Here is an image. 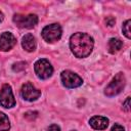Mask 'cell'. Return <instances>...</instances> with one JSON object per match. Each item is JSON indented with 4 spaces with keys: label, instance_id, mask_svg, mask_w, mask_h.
I'll return each mask as SVG.
<instances>
[{
    "label": "cell",
    "instance_id": "obj_13",
    "mask_svg": "<svg viewBox=\"0 0 131 131\" xmlns=\"http://www.w3.org/2000/svg\"><path fill=\"white\" fill-rule=\"evenodd\" d=\"M10 128V123L7 116L0 112V131H8Z\"/></svg>",
    "mask_w": 131,
    "mask_h": 131
},
{
    "label": "cell",
    "instance_id": "obj_12",
    "mask_svg": "<svg viewBox=\"0 0 131 131\" xmlns=\"http://www.w3.org/2000/svg\"><path fill=\"white\" fill-rule=\"evenodd\" d=\"M107 46H108V51H110L111 53H116V52L120 51V49L122 48L123 42H122L120 39L112 38V39H110Z\"/></svg>",
    "mask_w": 131,
    "mask_h": 131
},
{
    "label": "cell",
    "instance_id": "obj_6",
    "mask_svg": "<svg viewBox=\"0 0 131 131\" xmlns=\"http://www.w3.org/2000/svg\"><path fill=\"white\" fill-rule=\"evenodd\" d=\"M0 104L7 108L15 105V99L13 97L11 87L8 84H4L0 89Z\"/></svg>",
    "mask_w": 131,
    "mask_h": 131
},
{
    "label": "cell",
    "instance_id": "obj_14",
    "mask_svg": "<svg viewBox=\"0 0 131 131\" xmlns=\"http://www.w3.org/2000/svg\"><path fill=\"white\" fill-rule=\"evenodd\" d=\"M26 69H27V62H25V61H18V62H15L12 66L13 72H16V73L21 72V71H24Z\"/></svg>",
    "mask_w": 131,
    "mask_h": 131
},
{
    "label": "cell",
    "instance_id": "obj_22",
    "mask_svg": "<svg viewBox=\"0 0 131 131\" xmlns=\"http://www.w3.org/2000/svg\"><path fill=\"white\" fill-rule=\"evenodd\" d=\"M73 131H74V130H73Z\"/></svg>",
    "mask_w": 131,
    "mask_h": 131
},
{
    "label": "cell",
    "instance_id": "obj_9",
    "mask_svg": "<svg viewBox=\"0 0 131 131\" xmlns=\"http://www.w3.org/2000/svg\"><path fill=\"white\" fill-rule=\"evenodd\" d=\"M16 43L14 36L9 32H4L0 37V50L8 51L10 50Z\"/></svg>",
    "mask_w": 131,
    "mask_h": 131
},
{
    "label": "cell",
    "instance_id": "obj_16",
    "mask_svg": "<svg viewBox=\"0 0 131 131\" xmlns=\"http://www.w3.org/2000/svg\"><path fill=\"white\" fill-rule=\"evenodd\" d=\"M38 116V113L37 112H28V113H26V115H25V117L28 119V120H34L36 117Z\"/></svg>",
    "mask_w": 131,
    "mask_h": 131
},
{
    "label": "cell",
    "instance_id": "obj_15",
    "mask_svg": "<svg viewBox=\"0 0 131 131\" xmlns=\"http://www.w3.org/2000/svg\"><path fill=\"white\" fill-rule=\"evenodd\" d=\"M130 24H131V20H130V19H128V20H126V21L124 23V25H123V33H124V35H125L128 39H130V38H131Z\"/></svg>",
    "mask_w": 131,
    "mask_h": 131
},
{
    "label": "cell",
    "instance_id": "obj_7",
    "mask_svg": "<svg viewBox=\"0 0 131 131\" xmlns=\"http://www.w3.org/2000/svg\"><path fill=\"white\" fill-rule=\"evenodd\" d=\"M60 77H61L62 84L68 88H76L82 85L83 83V80L77 74L71 71H63Z\"/></svg>",
    "mask_w": 131,
    "mask_h": 131
},
{
    "label": "cell",
    "instance_id": "obj_19",
    "mask_svg": "<svg viewBox=\"0 0 131 131\" xmlns=\"http://www.w3.org/2000/svg\"><path fill=\"white\" fill-rule=\"evenodd\" d=\"M111 131H125V130H124V128H123L121 125L116 124V125H114V126H113V128H112V130H111Z\"/></svg>",
    "mask_w": 131,
    "mask_h": 131
},
{
    "label": "cell",
    "instance_id": "obj_21",
    "mask_svg": "<svg viewBox=\"0 0 131 131\" xmlns=\"http://www.w3.org/2000/svg\"><path fill=\"white\" fill-rule=\"evenodd\" d=\"M3 17H4V16H3V13H2L1 11H0V23H1L2 20H3Z\"/></svg>",
    "mask_w": 131,
    "mask_h": 131
},
{
    "label": "cell",
    "instance_id": "obj_17",
    "mask_svg": "<svg viewBox=\"0 0 131 131\" xmlns=\"http://www.w3.org/2000/svg\"><path fill=\"white\" fill-rule=\"evenodd\" d=\"M115 21H116V19L113 16H106V18H105V24L108 27H113L115 25Z\"/></svg>",
    "mask_w": 131,
    "mask_h": 131
},
{
    "label": "cell",
    "instance_id": "obj_4",
    "mask_svg": "<svg viewBox=\"0 0 131 131\" xmlns=\"http://www.w3.org/2000/svg\"><path fill=\"white\" fill-rule=\"evenodd\" d=\"M35 73L36 75L40 78V79H47L49 78L52 73H53V68L52 66L50 64V62L45 59V58H42V59H39L36 61L35 63Z\"/></svg>",
    "mask_w": 131,
    "mask_h": 131
},
{
    "label": "cell",
    "instance_id": "obj_11",
    "mask_svg": "<svg viewBox=\"0 0 131 131\" xmlns=\"http://www.w3.org/2000/svg\"><path fill=\"white\" fill-rule=\"evenodd\" d=\"M21 45H23L24 49H26L27 51H29V52L34 51L35 48H36V40H35V37L32 34H30V33L29 34H26L23 37Z\"/></svg>",
    "mask_w": 131,
    "mask_h": 131
},
{
    "label": "cell",
    "instance_id": "obj_3",
    "mask_svg": "<svg viewBox=\"0 0 131 131\" xmlns=\"http://www.w3.org/2000/svg\"><path fill=\"white\" fill-rule=\"evenodd\" d=\"M42 37L46 42H55L61 37V28L58 24H52L46 26L42 30Z\"/></svg>",
    "mask_w": 131,
    "mask_h": 131
},
{
    "label": "cell",
    "instance_id": "obj_5",
    "mask_svg": "<svg viewBox=\"0 0 131 131\" xmlns=\"http://www.w3.org/2000/svg\"><path fill=\"white\" fill-rule=\"evenodd\" d=\"M13 23L21 29H31L38 23V17L35 14H15L13 16Z\"/></svg>",
    "mask_w": 131,
    "mask_h": 131
},
{
    "label": "cell",
    "instance_id": "obj_1",
    "mask_svg": "<svg viewBox=\"0 0 131 131\" xmlns=\"http://www.w3.org/2000/svg\"><path fill=\"white\" fill-rule=\"evenodd\" d=\"M71 49L76 57L88 56L93 48V39L85 33H76L70 39Z\"/></svg>",
    "mask_w": 131,
    "mask_h": 131
},
{
    "label": "cell",
    "instance_id": "obj_2",
    "mask_svg": "<svg viewBox=\"0 0 131 131\" xmlns=\"http://www.w3.org/2000/svg\"><path fill=\"white\" fill-rule=\"evenodd\" d=\"M124 86H125V76L123 73H118L114 77L112 82L106 86L104 93L106 96H115L123 90Z\"/></svg>",
    "mask_w": 131,
    "mask_h": 131
},
{
    "label": "cell",
    "instance_id": "obj_10",
    "mask_svg": "<svg viewBox=\"0 0 131 131\" xmlns=\"http://www.w3.org/2000/svg\"><path fill=\"white\" fill-rule=\"evenodd\" d=\"M90 126L95 130H103L108 125V120L102 116H94L89 121Z\"/></svg>",
    "mask_w": 131,
    "mask_h": 131
},
{
    "label": "cell",
    "instance_id": "obj_8",
    "mask_svg": "<svg viewBox=\"0 0 131 131\" xmlns=\"http://www.w3.org/2000/svg\"><path fill=\"white\" fill-rule=\"evenodd\" d=\"M21 96L24 99L28 100V101H33L36 100L40 95H41V91L38 90L37 88H35L31 83H26L23 85L21 87Z\"/></svg>",
    "mask_w": 131,
    "mask_h": 131
},
{
    "label": "cell",
    "instance_id": "obj_18",
    "mask_svg": "<svg viewBox=\"0 0 131 131\" xmlns=\"http://www.w3.org/2000/svg\"><path fill=\"white\" fill-rule=\"evenodd\" d=\"M123 110L126 111V112H129L130 111V97H127V99L123 103Z\"/></svg>",
    "mask_w": 131,
    "mask_h": 131
},
{
    "label": "cell",
    "instance_id": "obj_20",
    "mask_svg": "<svg viewBox=\"0 0 131 131\" xmlns=\"http://www.w3.org/2000/svg\"><path fill=\"white\" fill-rule=\"evenodd\" d=\"M47 131H60V128H59L57 125L53 124V125H51V126L47 129Z\"/></svg>",
    "mask_w": 131,
    "mask_h": 131
}]
</instances>
